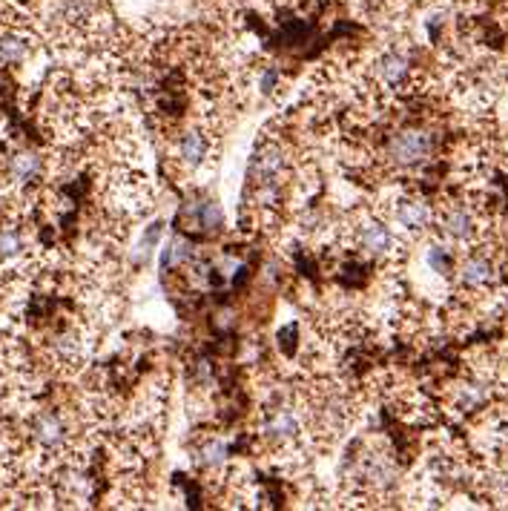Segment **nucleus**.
Masks as SVG:
<instances>
[{
    "instance_id": "obj_7",
    "label": "nucleus",
    "mask_w": 508,
    "mask_h": 511,
    "mask_svg": "<svg viewBox=\"0 0 508 511\" xmlns=\"http://www.w3.org/2000/svg\"><path fill=\"white\" fill-rule=\"evenodd\" d=\"M492 279H494V265H492V259H488V256H482V253L468 256V259L462 262V267H460V282H462L465 287H472V290L485 287Z\"/></svg>"
},
{
    "instance_id": "obj_4",
    "label": "nucleus",
    "mask_w": 508,
    "mask_h": 511,
    "mask_svg": "<svg viewBox=\"0 0 508 511\" xmlns=\"http://www.w3.org/2000/svg\"><path fill=\"white\" fill-rule=\"evenodd\" d=\"M32 437L44 448H61L67 440V425L61 417L52 414V411H44V414H37L32 422Z\"/></svg>"
},
{
    "instance_id": "obj_13",
    "label": "nucleus",
    "mask_w": 508,
    "mask_h": 511,
    "mask_svg": "<svg viewBox=\"0 0 508 511\" xmlns=\"http://www.w3.org/2000/svg\"><path fill=\"white\" fill-rule=\"evenodd\" d=\"M227 460V445L222 440H207L199 451H195V463L202 468H222Z\"/></svg>"
},
{
    "instance_id": "obj_5",
    "label": "nucleus",
    "mask_w": 508,
    "mask_h": 511,
    "mask_svg": "<svg viewBox=\"0 0 508 511\" xmlns=\"http://www.w3.org/2000/svg\"><path fill=\"white\" fill-rule=\"evenodd\" d=\"M442 230L454 242H472L477 235V219L468 207H451L442 219Z\"/></svg>"
},
{
    "instance_id": "obj_10",
    "label": "nucleus",
    "mask_w": 508,
    "mask_h": 511,
    "mask_svg": "<svg viewBox=\"0 0 508 511\" xmlns=\"http://www.w3.org/2000/svg\"><path fill=\"white\" fill-rule=\"evenodd\" d=\"M179 155H181V162L187 167H202L207 162V155H210V141H207V135L199 132V130H190L181 135V141H179Z\"/></svg>"
},
{
    "instance_id": "obj_15",
    "label": "nucleus",
    "mask_w": 508,
    "mask_h": 511,
    "mask_svg": "<svg viewBox=\"0 0 508 511\" xmlns=\"http://www.w3.org/2000/svg\"><path fill=\"white\" fill-rule=\"evenodd\" d=\"M24 250V235L15 227H4L0 230V259H15Z\"/></svg>"
},
{
    "instance_id": "obj_1",
    "label": "nucleus",
    "mask_w": 508,
    "mask_h": 511,
    "mask_svg": "<svg viewBox=\"0 0 508 511\" xmlns=\"http://www.w3.org/2000/svg\"><path fill=\"white\" fill-rule=\"evenodd\" d=\"M434 152V135L425 130H405L394 135V141L388 147V159L399 167H420L431 159Z\"/></svg>"
},
{
    "instance_id": "obj_8",
    "label": "nucleus",
    "mask_w": 508,
    "mask_h": 511,
    "mask_svg": "<svg viewBox=\"0 0 508 511\" xmlns=\"http://www.w3.org/2000/svg\"><path fill=\"white\" fill-rule=\"evenodd\" d=\"M408 72H411V64H408V57L399 55V52H388L379 57V64H377V75H379V81L390 89H397L405 84V78Z\"/></svg>"
},
{
    "instance_id": "obj_12",
    "label": "nucleus",
    "mask_w": 508,
    "mask_h": 511,
    "mask_svg": "<svg viewBox=\"0 0 508 511\" xmlns=\"http://www.w3.org/2000/svg\"><path fill=\"white\" fill-rule=\"evenodd\" d=\"M29 52V41L24 35H17V32H6V35H0V61H6V64H21L24 57Z\"/></svg>"
},
{
    "instance_id": "obj_16",
    "label": "nucleus",
    "mask_w": 508,
    "mask_h": 511,
    "mask_svg": "<svg viewBox=\"0 0 508 511\" xmlns=\"http://www.w3.org/2000/svg\"><path fill=\"white\" fill-rule=\"evenodd\" d=\"M428 265H431L434 273H440V276H448L454 267V256L451 250H445L442 245H431L428 247Z\"/></svg>"
},
{
    "instance_id": "obj_20",
    "label": "nucleus",
    "mask_w": 508,
    "mask_h": 511,
    "mask_svg": "<svg viewBox=\"0 0 508 511\" xmlns=\"http://www.w3.org/2000/svg\"><path fill=\"white\" fill-rule=\"evenodd\" d=\"M276 81H279V72H276V69H267V72L262 75V89L270 92L273 87H276Z\"/></svg>"
},
{
    "instance_id": "obj_6",
    "label": "nucleus",
    "mask_w": 508,
    "mask_h": 511,
    "mask_svg": "<svg viewBox=\"0 0 508 511\" xmlns=\"http://www.w3.org/2000/svg\"><path fill=\"white\" fill-rule=\"evenodd\" d=\"M359 247L368 250L370 256H388L394 250V233L382 222H365L359 227Z\"/></svg>"
},
{
    "instance_id": "obj_9",
    "label": "nucleus",
    "mask_w": 508,
    "mask_h": 511,
    "mask_svg": "<svg viewBox=\"0 0 508 511\" xmlns=\"http://www.w3.org/2000/svg\"><path fill=\"white\" fill-rule=\"evenodd\" d=\"M397 222L405 230L420 233V230H425L428 224H431V207H428L425 202H420V199H402L397 204Z\"/></svg>"
},
{
    "instance_id": "obj_3",
    "label": "nucleus",
    "mask_w": 508,
    "mask_h": 511,
    "mask_svg": "<svg viewBox=\"0 0 508 511\" xmlns=\"http://www.w3.org/2000/svg\"><path fill=\"white\" fill-rule=\"evenodd\" d=\"M262 434L273 445H282V443L296 440V434H299V417L293 414V408H285V405L282 408H273V411H267V417H264Z\"/></svg>"
},
{
    "instance_id": "obj_18",
    "label": "nucleus",
    "mask_w": 508,
    "mask_h": 511,
    "mask_svg": "<svg viewBox=\"0 0 508 511\" xmlns=\"http://www.w3.org/2000/svg\"><path fill=\"white\" fill-rule=\"evenodd\" d=\"M222 222H224L222 207L216 202H202V207H199V224L207 227V230H219Z\"/></svg>"
},
{
    "instance_id": "obj_2",
    "label": "nucleus",
    "mask_w": 508,
    "mask_h": 511,
    "mask_svg": "<svg viewBox=\"0 0 508 511\" xmlns=\"http://www.w3.org/2000/svg\"><path fill=\"white\" fill-rule=\"evenodd\" d=\"M285 167V159H282V150L279 147H262L256 155L250 159V182L256 184V187H273L279 182V172Z\"/></svg>"
},
{
    "instance_id": "obj_19",
    "label": "nucleus",
    "mask_w": 508,
    "mask_h": 511,
    "mask_svg": "<svg viewBox=\"0 0 508 511\" xmlns=\"http://www.w3.org/2000/svg\"><path fill=\"white\" fill-rule=\"evenodd\" d=\"M161 230H164V224L161 222H155V224H150L147 227V233H144V239H141V256H144V259H147V256H150V250L155 247V242H159L161 239Z\"/></svg>"
},
{
    "instance_id": "obj_17",
    "label": "nucleus",
    "mask_w": 508,
    "mask_h": 511,
    "mask_svg": "<svg viewBox=\"0 0 508 511\" xmlns=\"http://www.w3.org/2000/svg\"><path fill=\"white\" fill-rule=\"evenodd\" d=\"M485 397H488V391L482 385H465L460 391V400L457 402H460L462 411H477L485 402Z\"/></svg>"
},
{
    "instance_id": "obj_14",
    "label": "nucleus",
    "mask_w": 508,
    "mask_h": 511,
    "mask_svg": "<svg viewBox=\"0 0 508 511\" xmlns=\"http://www.w3.org/2000/svg\"><path fill=\"white\" fill-rule=\"evenodd\" d=\"M192 259V245L187 239H172L164 253H161V270H170V267H179L184 262Z\"/></svg>"
},
{
    "instance_id": "obj_11",
    "label": "nucleus",
    "mask_w": 508,
    "mask_h": 511,
    "mask_svg": "<svg viewBox=\"0 0 508 511\" xmlns=\"http://www.w3.org/2000/svg\"><path fill=\"white\" fill-rule=\"evenodd\" d=\"M41 155H35V152H17L15 159H12V164H9V172H12V179L15 182H21V184H26V182H35L37 175H41Z\"/></svg>"
}]
</instances>
